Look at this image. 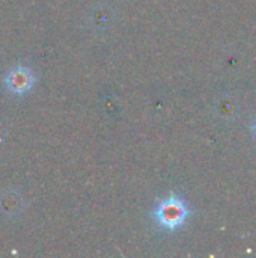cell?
<instances>
[{
  "instance_id": "obj_1",
  "label": "cell",
  "mask_w": 256,
  "mask_h": 258,
  "mask_svg": "<svg viewBox=\"0 0 256 258\" xmlns=\"http://www.w3.org/2000/svg\"><path fill=\"white\" fill-rule=\"evenodd\" d=\"M152 219L155 225L163 231H177L181 228L190 216V210L183 198L170 194L161 200L152 210Z\"/></svg>"
},
{
  "instance_id": "obj_2",
  "label": "cell",
  "mask_w": 256,
  "mask_h": 258,
  "mask_svg": "<svg viewBox=\"0 0 256 258\" xmlns=\"http://www.w3.org/2000/svg\"><path fill=\"white\" fill-rule=\"evenodd\" d=\"M36 76L27 65H17L11 68L3 77V86L12 95L23 97L33 89L36 85Z\"/></svg>"
},
{
  "instance_id": "obj_3",
  "label": "cell",
  "mask_w": 256,
  "mask_h": 258,
  "mask_svg": "<svg viewBox=\"0 0 256 258\" xmlns=\"http://www.w3.org/2000/svg\"><path fill=\"white\" fill-rule=\"evenodd\" d=\"M255 133H256V124H255Z\"/></svg>"
}]
</instances>
